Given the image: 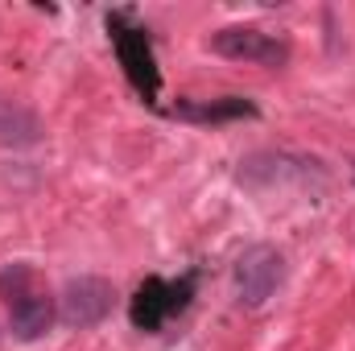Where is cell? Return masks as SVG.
I'll return each instance as SVG.
<instances>
[{
    "mask_svg": "<svg viewBox=\"0 0 355 351\" xmlns=\"http://www.w3.org/2000/svg\"><path fill=\"white\" fill-rule=\"evenodd\" d=\"M211 50L223 54V58H236V62H257V67H285L289 50L285 42H277L265 29H252V25H232V29H219L211 37Z\"/></svg>",
    "mask_w": 355,
    "mask_h": 351,
    "instance_id": "3",
    "label": "cell"
},
{
    "mask_svg": "<svg viewBox=\"0 0 355 351\" xmlns=\"http://www.w3.org/2000/svg\"><path fill=\"white\" fill-rule=\"evenodd\" d=\"M8 302H12V306H8V327H12V339L33 343V339H42V335L50 331V323H54V302H50L46 293L25 289V293H17V298H8Z\"/></svg>",
    "mask_w": 355,
    "mask_h": 351,
    "instance_id": "4",
    "label": "cell"
},
{
    "mask_svg": "<svg viewBox=\"0 0 355 351\" xmlns=\"http://www.w3.org/2000/svg\"><path fill=\"white\" fill-rule=\"evenodd\" d=\"M162 293H166V285H162V281H145V285H141L137 306H132V323H137V327H145V331L162 327L166 310H174V306H178L174 298H162Z\"/></svg>",
    "mask_w": 355,
    "mask_h": 351,
    "instance_id": "6",
    "label": "cell"
},
{
    "mask_svg": "<svg viewBox=\"0 0 355 351\" xmlns=\"http://www.w3.org/2000/svg\"><path fill=\"white\" fill-rule=\"evenodd\" d=\"M120 54H124V62H128V71H132L137 83H141V67H145L149 79H157V75H153V58H149V42H145V37H120Z\"/></svg>",
    "mask_w": 355,
    "mask_h": 351,
    "instance_id": "8",
    "label": "cell"
},
{
    "mask_svg": "<svg viewBox=\"0 0 355 351\" xmlns=\"http://www.w3.org/2000/svg\"><path fill=\"white\" fill-rule=\"evenodd\" d=\"M281 277H285V257H281L277 248H268V244L244 248L240 261H236V289H240V302L252 306V310L265 306L268 298H272V289L281 285Z\"/></svg>",
    "mask_w": 355,
    "mask_h": 351,
    "instance_id": "1",
    "label": "cell"
},
{
    "mask_svg": "<svg viewBox=\"0 0 355 351\" xmlns=\"http://www.w3.org/2000/svg\"><path fill=\"white\" fill-rule=\"evenodd\" d=\"M112 302H116L112 281H103V277H71L62 298H58V314H62L67 327L83 331V327H95V323L107 318Z\"/></svg>",
    "mask_w": 355,
    "mask_h": 351,
    "instance_id": "2",
    "label": "cell"
},
{
    "mask_svg": "<svg viewBox=\"0 0 355 351\" xmlns=\"http://www.w3.org/2000/svg\"><path fill=\"white\" fill-rule=\"evenodd\" d=\"M178 116H186V120H240V116H257V103H248V99H219V103H178L174 108Z\"/></svg>",
    "mask_w": 355,
    "mask_h": 351,
    "instance_id": "7",
    "label": "cell"
},
{
    "mask_svg": "<svg viewBox=\"0 0 355 351\" xmlns=\"http://www.w3.org/2000/svg\"><path fill=\"white\" fill-rule=\"evenodd\" d=\"M42 116L17 99H0V145H12V149H25V145H37L42 141Z\"/></svg>",
    "mask_w": 355,
    "mask_h": 351,
    "instance_id": "5",
    "label": "cell"
}]
</instances>
